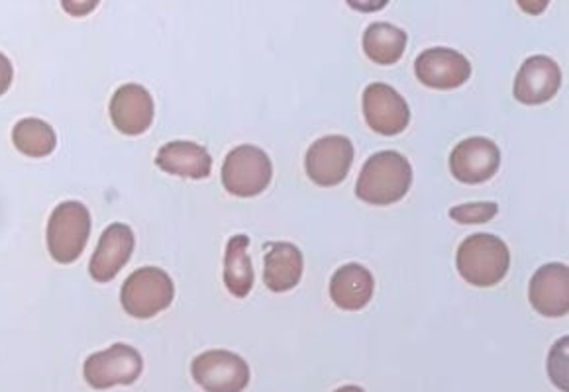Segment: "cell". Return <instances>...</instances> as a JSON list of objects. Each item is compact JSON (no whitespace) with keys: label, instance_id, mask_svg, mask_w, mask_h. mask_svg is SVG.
Listing matches in <instances>:
<instances>
[{"label":"cell","instance_id":"cell-1","mask_svg":"<svg viewBox=\"0 0 569 392\" xmlns=\"http://www.w3.org/2000/svg\"><path fill=\"white\" fill-rule=\"evenodd\" d=\"M412 184L409 159L393 150L377 151L363 163L356 194L368 204L387 207L401 201Z\"/></svg>","mask_w":569,"mask_h":392},{"label":"cell","instance_id":"cell-2","mask_svg":"<svg viewBox=\"0 0 569 392\" xmlns=\"http://www.w3.org/2000/svg\"><path fill=\"white\" fill-rule=\"evenodd\" d=\"M456 265L469 284L495 287L501 283L511 268V251L497 235H469L458 248Z\"/></svg>","mask_w":569,"mask_h":392},{"label":"cell","instance_id":"cell-3","mask_svg":"<svg viewBox=\"0 0 569 392\" xmlns=\"http://www.w3.org/2000/svg\"><path fill=\"white\" fill-rule=\"evenodd\" d=\"M91 235V212L83 202L66 201L51 212L48 222V250L58 263H73L81 258Z\"/></svg>","mask_w":569,"mask_h":392},{"label":"cell","instance_id":"cell-4","mask_svg":"<svg viewBox=\"0 0 569 392\" xmlns=\"http://www.w3.org/2000/svg\"><path fill=\"white\" fill-rule=\"evenodd\" d=\"M176 287L171 277L160 268H142L126 279L120 302L126 314L148 320L171 306Z\"/></svg>","mask_w":569,"mask_h":392},{"label":"cell","instance_id":"cell-5","mask_svg":"<svg viewBox=\"0 0 569 392\" xmlns=\"http://www.w3.org/2000/svg\"><path fill=\"white\" fill-rule=\"evenodd\" d=\"M273 165L266 151L243 143L228 153L222 165V184L230 194L250 199L268 189Z\"/></svg>","mask_w":569,"mask_h":392},{"label":"cell","instance_id":"cell-6","mask_svg":"<svg viewBox=\"0 0 569 392\" xmlns=\"http://www.w3.org/2000/svg\"><path fill=\"white\" fill-rule=\"evenodd\" d=\"M143 359L140 351L126 343H114L109 350L92 353L84 361V381L97 391H107L117 384H132L140 379Z\"/></svg>","mask_w":569,"mask_h":392},{"label":"cell","instance_id":"cell-7","mask_svg":"<svg viewBox=\"0 0 569 392\" xmlns=\"http://www.w3.org/2000/svg\"><path fill=\"white\" fill-rule=\"evenodd\" d=\"M194 383L207 392H242L250 384V368L232 351L210 350L191 365Z\"/></svg>","mask_w":569,"mask_h":392},{"label":"cell","instance_id":"cell-8","mask_svg":"<svg viewBox=\"0 0 569 392\" xmlns=\"http://www.w3.org/2000/svg\"><path fill=\"white\" fill-rule=\"evenodd\" d=\"M353 163V143L346 135L332 134L320 138L310 145L305 168L310 179L320 187L342 183Z\"/></svg>","mask_w":569,"mask_h":392},{"label":"cell","instance_id":"cell-9","mask_svg":"<svg viewBox=\"0 0 569 392\" xmlns=\"http://www.w3.org/2000/svg\"><path fill=\"white\" fill-rule=\"evenodd\" d=\"M361 107L366 122L377 134H401L409 125V104L391 84H368L361 97Z\"/></svg>","mask_w":569,"mask_h":392},{"label":"cell","instance_id":"cell-10","mask_svg":"<svg viewBox=\"0 0 569 392\" xmlns=\"http://www.w3.org/2000/svg\"><path fill=\"white\" fill-rule=\"evenodd\" d=\"M501 165V150L489 138H468L453 148L450 171L461 183H486Z\"/></svg>","mask_w":569,"mask_h":392},{"label":"cell","instance_id":"cell-11","mask_svg":"<svg viewBox=\"0 0 569 392\" xmlns=\"http://www.w3.org/2000/svg\"><path fill=\"white\" fill-rule=\"evenodd\" d=\"M415 73L430 89H458L471 77L469 59L452 48H430L415 61Z\"/></svg>","mask_w":569,"mask_h":392},{"label":"cell","instance_id":"cell-12","mask_svg":"<svg viewBox=\"0 0 569 392\" xmlns=\"http://www.w3.org/2000/svg\"><path fill=\"white\" fill-rule=\"evenodd\" d=\"M156 117V104L150 91L142 84L128 83L118 87L110 101V118L118 132L140 135L148 132Z\"/></svg>","mask_w":569,"mask_h":392},{"label":"cell","instance_id":"cell-13","mask_svg":"<svg viewBox=\"0 0 569 392\" xmlns=\"http://www.w3.org/2000/svg\"><path fill=\"white\" fill-rule=\"evenodd\" d=\"M528 299L542 316L561 318L569 310V269L563 263H546L528 287Z\"/></svg>","mask_w":569,"mask_h":392},{"label":"cell","instance_id":"cell-14","mask_svg":"<svg viewBox=\"0 0 569 392\" xmlns=\"http://www.w3.org/2000/svg\"><path fill=\"white\" fill-rule=\"evenodd\" d=\"M136 238L130 225L114 222L102 232L97 250L92 253L89 273L97 283H109L132 258Z\"/></svg>","mask_w":569,"mask_h":392},{"label":"cell","instance_id":"cell-15","mask_svg":"<svg viewBox=\"0 0 569 392\" xmlns=\"http://www.w3.org/2000/svg\"><path fill=\"white\" fill-rule=\"evenodd\" d=\"M561 84L558 63L548 56H532L520 66L515 79V99L522 104H542L553 99Z\"/></svg>","mask_w":569,"mask_h":392},{"label":"cell","instance_id":"cell-16","mask_svg":"<svg viewBox=\"0 0 569 392\" xmlns=\"http://www.w3.org/2000/svg\"><path fill=\"white\" fill-rule=\"evenodd\" d=\"M376 291V281L368 268L360 263H346L330 279V299L338 309H366Z\"/></svg>","mask_w":569,"mask_h":392},{"label":"cell","instance_id":"cell-17","mask_svg":"<svg viewBox=\"0 0 569 392\" xmlns=\"http://www.w3.org/2000/svg\"><path fill=\"white\" fill-rule=\"evenodd\" d=\"M156 163L169 175L207 179L212 171V158L207 148L194 142H169L161 145Z\"/></svg>","mask_w":569,"mask_h":392},{"label":"cell","instance_id":"cell-18","mask_svg":"<svg viewBox=\"0 0 569 392\" xmlns=\"http://www.w3.org/2000/svg\"><path fill=\"white\" fill-rule=\"evenodd\" d=\"M263 279L269 291L287 292L295 289L302 277V253L295 243H269L263 261Z\"/></svg>","mask_w":569,"mask_h":392},{"label":"cell","instance_id":"cell-19","mask_svg":"<svg viewBox=\"0 0 569 392\" xmlns=\"http://www.w3.org/2000/svg\"><path fill=\"white\" fill-rule=\"evenodd\" d=\"M407 32L389 22H373L363 32V51L377 66H393L407 48Z\"/></svg>","mask_w":569,"mask_h":392},{"label":"cell","instance_id":"cell-20","mask_svg":"<svg viewBox=\"0 0 569 392\" xmlns=\"http://www.w3.org/2000/svg\"><path fill=\"white\" fill-rule=\"evenodd\" d=\"M250 238L248 235H232L228 240L227 258H224V284L236 299H243L253 289V268L248 255Z\"/></svg>","mask_w":569,"mask_h":392},{"label":"cell","instance_id":"cell-21","mask_svg":"<svg viewBox=\"0 0 569 392\" xmlns=\"http://www.w3.org/2000/svg\"><path fill=\"white\" fill-rule=\"evenodd\" d=\"M12 142L28 158H46L56 150L58 135L48 122L40 118H22L12 130Z\"/></svg>","mask_w":569,"mask_h":392},{"label":"cell","instance_id":"cell-22","mask_svg":"<svg viewBox=\"0 0 569 392\" xmlns=\"http://www.w3.org/2000/svg\"><path fill=\"white\" fill-rule=\"evenodd\" d=\"M497 212L499 207L495 202H473V204L453 207L448 214L458 224H486L497 217Z\"/></svg>","mask_w":569,"mask_h":392},{"label":"cell","instance_id":"cell-23","mask_svg":"<svg viewBox=\"0 0 569 392\" xmlns=\"http://www.w3.org/2000/svg\"><path fill=\"white\" fill-rule=\"evenodd\" d=\"M12 79H14V68L10 59L4 53H0V94L9 91Z\"/></svg>","mask_w":569,"mask_h":392},{"label":"cell","instance_id":"cell-24","mask_svg":"<svg viewBox=\"0 0 569 392\" xmlns=\"http://www.w3.org/2000/svg\"><path fill=\"white\" fill-rule=\"evenodd\" d=\"M97 4H99V2H94V0H87V2H73V0H66V2H61V7L68 10L71 17H84V14H89L91 10L97 9Z\"/></svg>","mask_w":569,"mask_h":392},{"label":"cell","instance_id":"cell-25","mask_svg":"<svg viewBox=\"0 0 569 392\" xmlns=\"http://www.w3.org/2000/svg\"><path fill=\"white\" fill-rule=\"evenodd\" d=\"M520 7H522V9L525 10H528V12H540V10H545L546 7H548V2H540V4H538V7H535V4H532V7H528V4H525V2H520Z\"/></svg>","mask_w":569,"mask_h":392},{"label":"cell","instance_id":"cell-26","mask_svg":"<svg viewBox=\"0 0 569 392\" xmlns=\"http://www.w3.org/2000/svg\"><path fill=\"white\" fill-rule=\"evenodd\" d=\"M335 392H363V389L356 386V384H348V386H342V389H338Z\"/></svg>","mask_w":569,"mask_h":392}]
</instances>
